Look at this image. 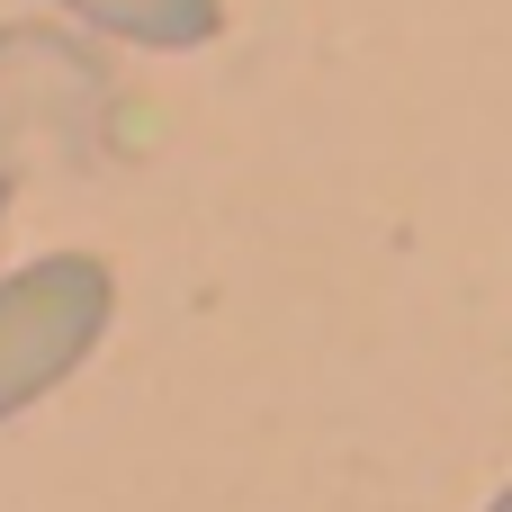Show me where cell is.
Returning a JSON list of instances; mask_svg holds the SVG:
<instances>
[{"mask_svg":"<svg viewBox=\"0 0 512 512\" xmlns=\"http://www.w3.org/2000/svg\"><path fill=\"white\" fill-rule=\"evenodd\" d=\"M117 270L99 252H45L0 279V423L45 405L108 333Z\"/></svg>","mask_w":512,"mask_h":512,"instance_id":"obj_1","label":"cell"},{"mask_svg":"<svg viewBox=\"0 0 512 512\" xmlns=\"http://www.w3.org/2000/svg\"><path fill=\"white\" fill-rule=\"evenodd\" d=\"M72 18H90L99 36H126L144 54H189L225 27V0H54Z\"/></svg>","mask_w":512,"mask_h":512,"instance_id":"obj_2","label":"cell"},{"mask_svg":"<svg viewBox=\"0 0 512 512\" xmlns=\"http://www.w3.org/2000/svg\"><path fill=\"white\" fill-rule=\"evenodd\" d=\"M486 512H512V486H504V495H495V504H486Z\"/></svg>","mask_w":512,"mask_h":512,"instance_id":"obj_3","label":"cell"},{"mask_svg":"<svg viewBox=\"0 0 512 512\" xmlns=\"http://www.w3.org/2000/svg\"><path fill=\"white\" fill-rule=\"evenodd\" d=\"M0 216H9V171H0Z\"/></svg>","mask_w":512,"mask_h":512,"instance_id":"obj_4","label":"cell"}]
</instances>
